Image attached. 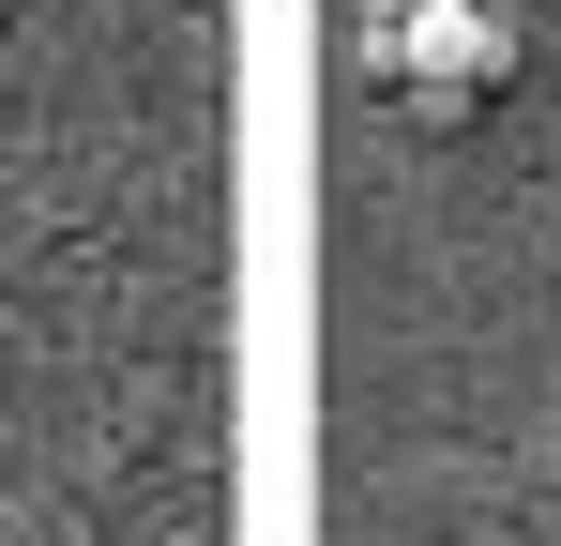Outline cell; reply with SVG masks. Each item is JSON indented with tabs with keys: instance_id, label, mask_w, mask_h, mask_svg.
I'll return each instance as SVG.
<instances>
[{
	"instance_id": "obj_1",
	"label": "cell",
	"mask_w": 561,
	"mask_h": 546,
	"mask_svg": "<svg viewBox=\"0 0 561 546\" xmlns=\"http://www.w3.org/2000/svg\"><path fill=\"white\" fill-rule=\"evenodd\" d=\"M516 61V15L501 0H410V46H394V106H425V122H470L485 91Z\"/></svg>"
}]
</instances>
